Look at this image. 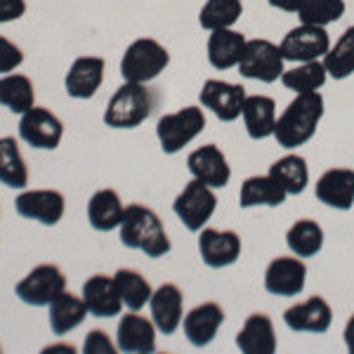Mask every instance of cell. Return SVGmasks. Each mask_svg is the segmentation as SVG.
Instances as JSON below:
<instances>
[{"mask_svg":"<svg viewBox=\"0 0 354 354\" xmlns=\"http://www.w3.org/2000/svg\"><path fill=\"white\" fill-rule=\"evenodd\" d=\"M222 324H225V310H222V305H218V302H213V300L192 307V310L185 314V319H182L185 335L194 347H208L210 342L215 340Z\"/></svg>","mask_w":354,"mask_h":354,"instance_id":"obj_20","label":"cell"},{"mask_svg":"<svg viewBox=\"0 0 354 354\" xmlns=\"http://www.w3.org/2000/svg\"><path fill=\"white\" fill-rule=\"evenodd\" d=\"M277 330L274 322L265 312L250 314L236 333V347L243 354H272L277 352Z\"/></svg>","mask_w":354,"mask_h":354,"instance_id":"obj_23","label":"cell"},{"mask_svg":"<svg viewBox=\"0 0 354 354\" xmlns=\"http://www.w3.org/2000/svg\"><path fill=\"white\" fill-rule=\"evenodd\" d=\"M245 95L248 93H245L243 85L220 81V78H208V81L201 85L198 102H201L203 109H208L218 121L234 123L236 118H241Z\"/></svg>","mask_w":354,"mask_h":354,"instance_id":"obj_10","label":"cell"},{"mask_svg":"<svg viewBox=\"0 0 354 354\" xmlns=\"http://www.w3.org/2000/svg\"><path fill=\"white\" fill-rule=\"evenodd\" d=\"M24 62V53L17 43H12L10 38L0 36V76L5 73H12L15 68L21 66Z\"/></svg>","mask_w":354,"mask_h":354,"instance_id":"obj_38","label":"cell"},{"mask_svg":"<svg viewBox=\"0 0 354 354\" xmlns=\"http://www.w3.org/2000/svg\"><path fill=\"white\" fill-rule=\"evenodd\" d=\"M288 198V194L279 187V182L267 173V175H253L248 180H243L241 192H239V205L245 210L250 208H277L283 205Z\"/></svg>","mask_w":354,"mask_h":354,"instance_id":"obj_26","label":"cell"},{"mask_svg":"<svg viewBox=\"0 0 354 354\" xmlns=\"http://www.w3.org/2000/svg\"><path fill=\"white\" fill-rule=\"evenodd\" d=\"M64 290H66V277L57 265L33 267L15 286L17 298L31 307H48Z\"/></svg>","mask_w":354,"mask_h":354,"instance_id":"obj_8","label":"cell"},{"mask_svg":"<svg viewBox=\"0 0 354 354\" xmlns=\"http://www.w3.org/2000/svg\"><path fill=\"white\" fill-rule=\"evenodd\" d=\"M198 255L210 270H225L241 258V236L232 230L203 227L198 232Z\"/></svg>","mask_w":354,"mask_h":354,"instance_id":"obj_14","label":"cell"},{"mask_svg":"<svg viewBox=\"0 0 354 354\" xmlns=\"http://www.w3.org/2000/svg\"><path fill=\"white\" fill-rule=\"evenodd\" d=\"M170 64V53L156 38H137L121 57V76L130 83H147L158 78Z\"/></svg>","mask_w":354,"mask_h":354,"instance_id":"obj_4","label":"cell"},{"mask_svg":"<svg viewBox=\"0 0 354 354\" xmlns=\"http://www.w3.org/2000/svg\"><path fill=\"white\" fill-rule=\"evenodd\" d=\"M0 106L12 113H26L36 106V90L33 81L24 73H5L0 78Z\"/></svg>","mask_w":354,"mask_h":354,"instance_id":"obj_31","label":"cell"},{"mask_svg":"<svg viewBox=\"0 0 354 354\" xmlns=\"http://www.w3.org/2000/svg\"><path fill=\"white\" fill-rule=\"evenodd\" d=\"M236 68L248 81L277 83L286 71V59L277 43L267 41V38H248Z\"/></svg>","mask_w":354,"mask_h":354,"instance_id":"obj_6","label":"cell"},{"mask_svg":"<svg viewBox=\"0 0 354 354\" xmlns=\"http://www.w3.org/2000/svg\"><path fill=\"white\" fill-rule=\"evenodd\" d=\"M324 234L322 225L317 220H310V218H302V220H295L293 225L288 227L286 232V245L293 255L298 258H314V255L322 253L324 248Z\"/></svg>","mask_w":354,"mask_h":354,"instance_id":"obj_30","label":"cell"},{"mask_svg":"<svg viewBox=\"0 0 354 354\" xmlns=\"http://www.w3.org/2000/svg\"><path fill=\"white\" fill-rule=\"evenodd\" d=\"M26 15V0H0V24H10Z\"/></svg>","mask_w":354,"mask_h":354,"instance_id":"obj_40","label":"cell"},{"mask_svg":"<svg viewBox=\"0 0 354 354\" xmlns=\"http://www.w3.org/2000/svg\"><path fill=\"white\" fill-rule=\"evenodd\" d=\"M153 93L147 88V83H130L123 81L121 88L111 95L106 102V109L102 121L113 130H133L140 128L153 111Z\"/></svg>","mask_w":354,"mask_h":354,"instance_id":"obj_3","label":"cell"},{"mask_svg":"<svg viewBox=\"0 0 354 354\" xmlns=\"http://www.w3.org/2000/svg\"><path fill=\"white\" fill-rule=\"evenodd\" d=\"M113 281H116V288H118V295H121V300H123V307H128L130 312H140L142 307L149 305L153 288H151L149 279H147L142 272L123 267V270H118L116 274H113Z\"/></svg>","mask_w":354,"mask_h":354,"instance_id":"obj_32","label":"cell"},{"mask_svg":"<svg viewBox=\"0 0 354 354\" xmlns=\"http://www.w3.org/2000/svg\"><path fill=\"white\" fill-rule=\"evenodd\" d=\"M215 208H218L215 189L203 185V182L194 180V177L173 201V213L177 215V220L194 234H198L208 225L210 218L215 215Z\"/></svg>","mask_w":354,"mask_h":354,"instance_id":"obj_7","label":"cell"},{"mask_svg":"<svg viewBox=\"0 0 354 354\" xmlns=\"http://www.w3.org/2000/svg\"><path fill=\"white\" fill-rule=\"evenodd\" d=\"M270 175L279 182V187L288 196H298L310 185V165H307L305 156H300V153H286L279 161H274Z\"/></svg>","mask_w":354,"mask_h":354,"instance_id":"obj_29","label":"cell"},{"mask_svg":"<svg viewBox=\"0 0 354 354\" xmlns=\"http://www.w3.org/2000/svg\"><path fill=\"white\" fill-rule=\"evenodd\" d=\"M283 324L293 330V333H314L322 335L326 333L333 324V310H330L328 300L322 295H312V298L295 302L283 312Z\"/></svg>","mask_w":354,"mask_h":354,"instance_id":"obj_15","label":"cell"},{"mask_svg":"<svg viewBox=\"0 0 354 354\" xmlns=\"http://www.w3.org/2000/svg\"><path fill=\"white\" fill-rule=\"evenodd\" d=\"M187 168L194 180L203 182L213 189H222L232 180V165L218 145H203L194 149L187 158Z\"/></svg>","mask_w":354,"mask_h":354,"instance_id":"obj_16","label":"cell"},{"mask_svg":"<svg viewBox=\"0 0 354 354\" xmlns=\"http://www.w3.org/2000/svg\"><path fill=\"white\" fill-rule=\"evenodd\" d=\"M104 68L106 62L102 57H76L64 76L66 95L73 97V100H90V97H95L97 90L104 83Z\"/></svg>","mask_w":354,"mask_h":354,"instance_id":"obj_17","label":"cell"},{"mask_svg":"<svg viewBox=\"0 0 354 354\" xmlns=\"http://www.w3.org/2000/svg\"><path fill=\"white\" fill-rule=\"evenodd\" d=\"M241 118L250 140H267L277 125V102L267 95H245Z\"/></svg>","mask_w":354,"mask_h":354,"instance_id":"obj_25","label":"cell"},{"mask_svg":"<svg viewBox=\"0 0 354 354\" xmlns=\"http://www.w3.org/2000/svg\"><path fill=\"white\" fill-rule=\"evenodd\" d=\"M83 352L85 354H116L118 347L109 340V335H106L104 330L95 328V330H90V333L85 335Z\"/></svg>","mask_w":354,"mask_h":354,"instance_id":"obj_39","label":"cell"},{"mask_svg":"<svg viewBox=\"0 0 354 354\" xmlns=\"http://www.w3.org/2000/svg\"><path fill=\"white\" fill-rule=\"evenodd\" d=\"M208 33H210L208 45H205L208 64L213 68H218V71L236 68L248 38H245L241 31H236V28H215V31H208Z\"/></svg>","mask_w":354,"mask_h":354,"instance_id":"obj_24","label":"cell"},{"mask_svg":"<svg viewBox=\"0 0 354 354\" xmlns=\"http://www.w3.org/2000/svg\"><path fill=\"white\" fill-rule=\"evenodd\" d=\"M328 81V71L324 66V59L317 62H300L281 73L283 88H288L290 93H317L322 90Z\"/></svg>","mask_w":354,"mask_h":354,"instance_id":"obj_33","label":"cell"},{"mask_svg":"<svg viewBox=\"0 0 354 354\" xmlns=\"http://www.w3.org/2000/svg\"><path fill=\"white\" fill-rule=\"evenodd\" d=\"M48 310H50V328H53L55 335H66L71 330H76L90 314L88 307H85L83 295L78 298V295L68 293V290L57 295L48 305Z\"/></svg>","mask_w":354,"mask_h":354,"instance_id":"obj_28","label":"cell"},{"mask_svg":"<svg viewBox=\"0 0 354 354\" xmlns=\"http://www.w3.org/2000/svg\"><path fill=\"white\" fill-rule=\"evenodd\" d=\"M307 265L298 255L274 258L265 270V290L277 298H295L305 290Z\"/></svg>","mask_w":354,"mask_h":354,"instance_id":"obj_12","label":"cell"},{"mask_svg":"<svg viewBox=\"0 0 354 354\" xmlns=\"http://www.w3.org/2000/svg\"><path fill=\"white\" fill-rule=\"evenodd\" d=\"M347 10V0H300L298 15L300 24H312V26H330L335 21L342 19Z\"/></svg>","mask_w":354,"mask_h":354,"instance_id":"obj_37","label":"cell"},{"mask_svg":"<svg viewBox=\"0 0 354 354\" xmlns=\"http://www.w3.org/2000/svg\"><path fill=\"white\" fill-rule=\"evenodd\" d=\"M118 234H121V243L125 248L142 250L151 260L163 258V255L170 253V239L161 218L142 203L125 205Z\"/></svg>","mask_w":354,"mask_h":354,"instance_id":"obj_2","label":"cell"},{"mask_svg":"<svg viewBox=\"0 0 354 354\" xmlns=\"http://www.w3.org/2000/svg\"><path fill=\"white\" fill-rule=\"evenodd\" d=\"M314 194L324 205L335 210H350L354 205V170L328 168L314 185Z\"/></svg>","mask_w":354,"mask_h":354,"instance_id":"obj_22","label":"cell"},{"mask_svg":"<svg viewBox=\"0 0 354 354\" xmlns=\"http://www.w3.org/2000/svg\"><path fill=\"white\" fill-rule=\"evenodd\" d=\"M324 66L333 81H347L354 76V26L345 28L338 41L330 43V50L324 57Z\"/></svg>","mask_w":354,"mask_h":354,"instance_id":"obj_35","label":"cell"},{"mask_svg":"<svg viewBox=\"0 0 354 354\" xmlns=\"http://www.w3.org/2000/svg\"><path fill=\"white\" fill-rule=\"evenodd\" d=\"M81 295L85 300V307H88L90 317L111 319L123 312V300H121V295H118L116 281H113V277H106V274H93V277L83 283Z\"/></svg>","mask_w":354,"mask_h":354,"instance_id":"obj_21","label":"cell"},{"mask_svg":"<svg viewBox=\"0 0 354 354\" xmlns=\"http://www.w3.org/2000/svg\"><path fill=\"white\" fill-rule=\"evenodd\" d=\"M342 338H345V347H347V352H352V354H354V314H352L350 319H347L345 330H342Z\"/></svg>","mask_w":354,"mask_h":354,"instance_id":"obj_41","label":"cell"},{"mask_svg":"<svg viewBox=\"0 0 354 354\" xmlns=\"http://www.w3.org/2000/svg\"><path fill=\"white\" fill-rule=\"evenodd\" d=\"M125 205L116 189H100L88 201V222L97 232H113L121 227Z\"/></svg>","mask_w":354,"mask_h":354,"instance_id":"obj_27","label":"cell"},{"mask_svg":"<svg viewBox=\"0 0 354 354\" xmlns=\"http://www.w3.org/2000/svg\"><path fill=\"white\" fill-rule=\"evenodd\" d=\"M243 15L241 0H205L201 12H198V24L205 31L215 28H234Z\"/></svg>","mask_w":354,"mask_h":354,"instance_id":"obj_36","label":"cell"},{"mask_svg":"<svg viewBox=\"0 0 354 354\" xmlns=\"http://www.w3.org/2000/svg\"><path fill=\"white\" fill-rule=\"evenodd\" d=\"M326 111V102L324 95L319 93H300L290 100V104L283 109L281 116L277 118L274 125V140L279 147L293 151L298 147L307 145L319 130V123Z\"/></svg>","mask_w":354,"mask_h":354,"instance_id":"obj_1","label":"cell"},{"mask_svg":"<svg viewBox=\"0 0 354 354\" xmlns=\"http://www.w3.org/2000/svg\"><path fill=\"white\" fill-rule=\"evenodd\" d=\"M149 312L158 333L173 335L182 326V319H185V295H182L180 286H175V283H161V286L153 290L149 300Z\"/></svg>","mask_w":354,"mask_h":354,"instance_id":"obj_19","label":"cell"},{"mask_svg":"<svg viewBox=\"0 0 354 354\" xmlns=\"http://www.w3.org/2000/svg\"><path fill=\"white\" fill-rule=\"evenodd\" d=\"M64 137V123L59 116L45 106H33L19 118V140L26 142L33 149H48L53 151L59 147Z\"/></svg>","mask_w":354,"mask_h":354,"instance_id":"obj_11","label":"cell"},{"mask_svg":"<svg viewBox=\"0 0 354 354\" xmlns=\"http://www.w3.org/2000/svg\"><path fill=\"white\" fill-rule=\"evenodd\" d=\"M17 213L24 220L41 222L45 227L59 225L66 210V198L57 189H24L15 201Z\"/></svg>","mask_w":354,"mask_h":354,"instance_id":"obj_13","label":"cell"},{"mask_svg":"<svg viewBox=\"0 0 354 354\" xmlns=\"http://www.w3.org/2000/svg\"><path fill=\"white\" fill-rule=\"evenodd\" d=\"M274 10H281V12H295L300 5V0H267Z\"/></svg>","mask_w":354,"mask_h":354,"instance_id":"obj_42","label":"cell"},{"mask_svg":"<svg viewBox=\"0 0 354 354\" xmlns=\"http://www.w3.org/2000/svg\"><path fill=\"white\" fill-rule=\"evenodd\" d=\"M156 333L151 319L142 317L140 312H128L121 317L116 328V347L125 354H151L156 350Z\"/></svg>","mask_w":354,"mask_h":354,"instance_id":"obj_18","label":"cell"},{"mask_svg":"<svg viewBox=\"0 0 354 354\" xmlns=\"http://www.w3.org/2000/svg\"><path fill=\"white\" fill-rule=\"evenodd\" d=\"M205 128V111L203 106H182L173 113H165L156 123V137L161 151L173 156L189 147Z\"/></svg>","mask_w":354,"mask_h":354,"instance_id":"obj_5","label":"cell"},{"mask_svg":"<svg viewBox=\"0 0 354 354\" xmlns=\"http://www.w3.org/2000/svg\"><path fill=\"white\" fill-rule=\"evenodd\" d=\"M279 48H281L283 59L290 62V64L317 62V59H324L330 50V36L324 26L298 24L281 38Z\"/></svg>","mask_w":354,"mask_h":354,"instance_id":"obj_9","label":"cell"},{"mask_svg":"<svg viewBox=\"0 0 354 354\" xmlns=\"http://www.w3.org/2000/svg\"><path fill=\"white\" fill-rule=\"evenodd\" d=\"M0 185L10 189H26L28 168L15 137H0Z\"/></svg>","mask_w":354,"mask_h":354,"instance_id":"obj_34","label":"cell"}]
</instances>
